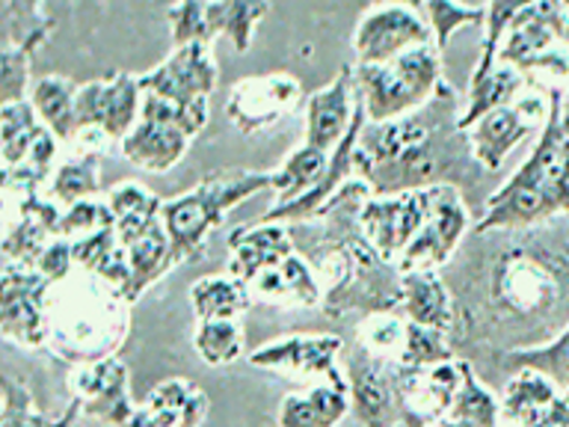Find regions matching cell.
Wrapping results in <instances>:
<instances>
[{
    "label": "cell",
    "instance_id": "obj_1",
    "mask_svg": "<svg viewBox=\"0 0 569 427\" xmlns=\"http://www.w3.org/2000/svg\"><path fill=\"white\" fill-rule=\"evenodd\" d=\"M442 279L453 297L451 345L462 363L551 345L569 327V220L471 231Z\"/></svg>",
    "mask_w": 569,
    "mask_h": 427
},
{
    "label": "cell",
    "instance_id": "obj_2",
    "mask_svg": "<svg viewBox=\"0 0 569 427\" xmlns=\"http://www.w3.org/2000/svg\"><path fill=\"white\" fill-rule=\"evenodd\" d=\"M466 101L442 80L421 110L395 122H365L356 146V178L371 196H400L433 187L475 190L487 169L471 151L469 133L460 128Z\"/></svg>",
    "mask_w": 569,
    "mask_h": 427
},
{
    "label": "cell",
    "instance_id": "obj_3",
    "mask_svg": "<svg viewBox=\"0 0 569 427\" xmlns=\"http://www.w3.org/2000/svg\"><path fill=\"white\" fill-rule=\"evenodd\" d=\"M368 196L365 181H347L318 214V229L293 238L323 288L320 311L332 320L398 311L403 300V274L377 252L359 222Z\"/></svg>",
    "mask_w": 569,
    "mask_h": 427
},
{
    "label": "cell",
    "instance_id": "obj_4",
    "mask_svg": "<svg viewBox=\"0 0 569 427\" xmlns=\"http://www.w3.org/2000/svg\"><path fill=\"white\" fill-rule=\"evenodd\" d=\"M549 119L531 155L505 187L489 193L487 211L475 222L478 235L487 231H522L546 222L569 220V137L560 128V96L563 89H549Z\"/></svg>",
    "mask_w": 569,
    "mask_h": 427
},
{
    "label": "cell",
    "instance_id": "obj_5",
    "mask_svg": "<svg viewBox=\"0 0 569 427\" xmlns=\"http://www.w3.org/2000/svg\"><path fill=\"white\" fill-rule=\"evenodd\" d=\"M51 332L48 347L62 363L87 365L122 350L131 329V302L113 285L74 270L51 288Z\"/></svg>",
    "mask_w": 569,
    "mask_h": 427
},
{
    "label": "cell",
    "instance_id": "obj_6",
    "mask_svg": "<svg viewBox=\"0 0 569 427\" xmlns=\"http://www.w3.org/2000/svg\"><path fill=\"white\" fill-rule=\"evenodd\" d=\"M273 187V172H220L199 181L193 190L163 202V226L172 240V265H184L202 252L208 235L220 229L234 205L247 202L261 190Z\"/></svg>",
    "mask_w": 569,
    "mask_h": 427
},
{
    "label": "cell",
    "instance_id": "obj_7",
    "mask_svg": "<svg viewBox=\"0 0 569 427\" xmlns=\"http://www.w3.org/2000/svg\"><path fill=\"white\" fill-rule=\"evenodd\" d=\"M163 202L158 193L140 181H122L107 190V205L113 208L116 235L122 240L124 256L131 265L128 300H140L151 285L163 279L172 265V240L163 226Z\"/></svg>",
    "mask_w": 569,
    "mask_h": 427
},
{
    "label": "cell",
    "instance_id": "obj_8",
    "mask_svg": "<svg viewBox=\"0 0 569 427\" xmlns=\"http://www.w3.org/2000/svg\"><path fill=\"white\" fill-rule=\"evenodd\" d=\"M442 83V53L436 44L416 48L386 66H356V92L368 122L382 125L416 113Z\"/></svg>",
    "mask_w": 569,
    "mask_h": 427
},
{
    "label": "cell",
    "instance_id": "obj_9",
    "mask_svg": "<svg viewBox=\"0 0 569 427\" xmlns=\"http://www.w3.org/2000/svg\"><path fill=\"white\" fill-rule=\"evenodd\" d=\"M142 96L163 98L184 116L190 137L202 133L211 116V96L217 89V60L208 44L172 48L167 60L140 75Z\"/></svg>",
    "mask_w": 569,
    "mask_h": 427
},
{
    "label": "cell",
    "instance_id": "obj_10",
    "mask_svg": "<svg viewBox=\"0 0 569 427\" xmlns=\"http://www.w3.org/2000/svg\"><path fill=\"white\" fill-rule=\"evenodd\" d=\"M140 75L119 71L110 78L89 80L78 89V137L80 151L101 155L104 146L128 140L142 116Z\"/></svg>",
    "mask_w": 569,
    "mask_h": 427
},
{
    "label": "cell",
    "instance_id": "obj_11",
    "mask_svg": "<svg viewBox=\"0 0 569 427\" xmlns=\"http://www.w3.org/2000/svg\"><path fill=\"white\" fill-rule=\"evenodd\" d=\"M51 288L36 267L7 265L0 282V336L24 350H44L51 332Z\"/></svg>",
    "mask_w": 569,
    "mask_h": 427
},
{
    "label": "cell",
    "instance_id": "obj_12",
    "mask_svg": "<svg viewBox=\"0 0 569 427\" xmlns=\"http://www.w3.org/2000/svg\"><path fill=\"white\" fill-rule=\"evenodd\" d=\"M270 12V3H247V0H217V3H176L167 9L172 27V48L184 44H208L217 36H229L234 51L247 53L256 36L258 21Z\"/></svg>",
    "mask_w": 569,
    "mask_h": 427
},
{
    "label": "cell",
    "instance_id": "obj_13",
    "mask_svg": "<svg viewBox=\"0 0 569 427\" xmlns=\"http://www.w3.org/2000/svg\"><path fill=\"white\" fill-rule=\"evenodd\" d=\"M345 338L332 332H291L273 338L247 356L252 368L284 374L300 383H347L341 368Z\"/></svg>",
    "mask_w": 569,
    "mask_h": 427
},
{
    "label": "cell",
    "instance_id": "obj_14",
    "mask_svg": "<svg viewBox=\"0 0 569 427\" xmlns=\"http://www.w3.org/2000/svg\"><path fill=\"white\" fill-rule=\"evenodd\" d=\"M341 368L350 389V416L362 427H400L398 363L368 354L353 338L341 354Z\"/></svg>",
    "mask_w": 569,
    "mask_h": 427
},
{
    "label": "cell",
    "instance_id": "obj_15",
    "mask_svg": "<svg viewBox=\"0 0 569 427\" xmlns=\"http://www.w3.org/2000/svg\"><path fill=\"white\" fill-rule=\"evenodd\" d=\"M433 44V30L416 7L380 3L359 18L353 33L356 66H386L403 53Z\"/></svg>",
    "mask_w": 569,
    "mask_h": 427
},
{
    "label": "cell",
    "instance_id": "obj_16",
    "mask_svg": "<svg viewBox=\"0 0 569 427\" xmlns=\"http://www.w3.org/2000/svg\"><path fill=\"white\" fill-rule=\"evenodd\" d=\"M430 193H433L430 220L421 229V235L409 244L407 252L400 256V274L445 270L453 261V256L460 252L462 240L469 238V229H475L469 205L462 202V193L457 187H433Z\"/></svg>",
    "mask_w": 569,
    "mask_h": 427
},
{
    "label": "cell",
    "instance_id": "obj_17",
    "mask_svg": "<svg viewBox=\"0 0 569 427\" xmlns=\"http://www.w3.org/2000/svg\"><path fill=\"white\" fill-rule=\"evenodd\" d=\"M433 193L416 190V193L400 196H368L359 211L365 238L371 240L389 265L398 267L400 256L407 252L409 244L421 235L430 220Z\"/></svg>",
    "mask_w": 569,
    "mask_h": 427
},
{
    "label": "cell",
    "instance_id": "obj_18",
    "mask_svg": "<svg viewBox=\"0 0 569 427\" xmlns=\"http://www.w3.org/2000/svg\"><path fill=\"white\" fill-rule=\"evenodd\" d=\"M190 140L184 116L163 98L146 96L140 122L122 142V158L146 172H169L184 160Z\"/></svg>",
    "mask_w": 569,
    "mask_h": 427
},
{
    "label": "cell",
    "instance_id": "obj_19",
    "mask_svg": "<svg viewBox=\"0 0 569 427\" xmlns=\"http://www.w3.org/2000/svg\"><path fill=\"white\" fill-rule=\"evenodd\" d=\"M546 119H549V96L533 89L528 96L516 98L513 105L498 107L469 131L475 160L487 172H498L519 142L528 140L533 131H542Z\"/></svg>",
    "mask_w": 569,
    "mask_h": 427
},
{
    "label": "cell",
    "instance_id": "obj_20",
    "mask_svg": "<svg viewBox=\"0 0 569 427\" xmlns=\"http://www.w3.org/2000/svg\"><path fill=\"white\" fill-rule=\"evenodd\" d=\"M302 101V83L288 71L240 78L229 92L226 116L240 133H258L279 125Z\"/></svg>",
    "mask_w": 569,
    "mask_h": 427
},
{
    "label": "cell",
    "instance_id": "obj_21",
    "mask_svg": "<svg viewBox=\"0 0 569 427\" xmlns=\"http://www.w3.org/2000/svg\"><path fill=\"white\" fill-rule=\"evenodd\" d=\"M569 3H522L507 27L505 42L498 51V62L510 66L528 78V71L549 51L567 44Z\"/></svg>",
    "mask_w": 569,
    "mask_h": 427
},
{
    "label": "cell",
    "instance_id": "obj_22",
    "mask_svg": "<svg viewBox=\"0 0 569 427\" xmlns=\"http://www.w3.org/2000/svg\"><path fill=\"white\" fill-rule=\"evenodd\" d=\"M466 363L430 365V368H407L398 363V413L403 427H436L451 413L453 398L462 386Z\"/></svg>",
    "mask_w": 569,
    "mask_h": 427
},
{
    "label": "cell",
    "instance_id": "obj_23",
    "mask_svg": "<svg viewBox=\"0 0 569 427\" xmlns=\"http://www.w3.org/2000/svg\"><path fill=\"white\" fill-rule=\"evenodd\" d=\"M3 258L7 265L36 267L60 231L62 208L42 193L3 190Z\"/></svg>",
    "mask_w": 569,
    "mask_h": 427
},
{
    "label": "cell",
    "instance_id": "obj_24",
    "mask_svg": "<svg viewBox=\"0 0 569 427\" xmlns=\"http://www.w3.org/2000/svg\"><path fill=\"white\" fill-rule=\"evenodd\" d=\"M69 391L83 409V416L98 418L110 427H124L137 413V404L131 400L128 365L119 356L74 365L69 371Z\"/></svg>",
    "mask_w": 569,
    "mask_h": 427
},
{
    "label": "cell",
    "instance_id": "obj_25",
    "mask_svg": "<svg viewBox=\"0 0 569 427\" xmlns=\"http://www.w3.org/2000/svg\"><path fill=\"white\" fill-rule=\"evenodd\" d=\"M359 92H356V69L341 66L332 83L318 89L306 107V142L320 151H336L353 125Z\"/></svg>",
    "mask_w": 569,
    "mask_h": 427
},
{
    "label": "cell",
    "instance_id": "obj_26",
    "mask_svg": "<svg viewBox=\"0 0 569 427\" xmlns=\"http://www.w3.org/2000/svg\"><path fill=\"white\" fill-rule=\"evenodd\" d=\"M229 274L252 285L261 274L273 270L297 252L293 235L282 222H252L229 235Z\"/></svg>",
    "mask_w": 569,
    "mask_h": 427
},
{
    "label": "cell",
    "instance_id": "obj_27",
    "mask_svg": "<svg viewBox=\"0 0 569 427\" xmlns=\"http://www.w3.org/2000/svg\"><path fill=\"white\" fill-rule=\"evenodd\" d=\"M475 368L480 380L487 383L489 389H498L507 383V377L516 371H531L546 374L560 391L569 389V327L560 332L551 345L537 347V350H516V354H496V356H480L475 363H469Z\"/></svg>",
    "mask_w": 569,
    "mask_h": 427
},
{
    "label": "cell",
    "instance_id": "obj_28",
    "mask_svg": "<svg viewBox=\"0 0 569 427\" xmlns=\"http://www.w3.org/2000/svg\"><path fill=\"white\" fill-rule=\"evenodd\" d=\"M249 294H252V300L284 311L320 309V302H323L318 274L300 252H293L279 267L258 276L256 282L249 285Z\"/></svg>",
    "mask_w": 569,
    "mask_h": 427
},
{
    "label": "cell",
    "instance_id": "obj_29",
    "mask_svg": "<svg viewBox=\"0 0 569 427\" xmlns=\"http://www.w3.org/2000/svg\"><path fill=\"white\" fill-rule=\"evenodd\" d=\"M398 311L407 324L451 336L457 315H453V297L448 282L442 279V270L403 274V300H400Z\"/></svg>",
    "mask_w": 569,
    "mask_h": 427
},
{
    "label": "cell",
    "instance_id": "obj_30",
    "mask_svg": "<svg viewBox=\"0 0 569 427\" xmlns=\"http://www.w3.org/2000/svg\"><path fill=\"white\" fill-rule=\"evenodd\" d=\"M350 416L347 383H315L279 400L276 427H338Z\"/></svg>",
    "mask_w": 569,
    "mask_h": 427
},
{
    "label": "cell",
    "instance_id": "obj_31",
    "mask_svg": "<svg viewBox=\"0 0 569 427\" xmlns=\"http://www.w3.org/2000/svg\"><path fill=\"white\" fill-rule=\"evenodd\" d=\"M560 389L540 371H516L498 391L501 427H537L558 404Z\"/></svg>",
    "mask_w": 569,
    "mask_h": 427
},
{
    "label": "cell",
    "instance_id": "obj_32",
    "mask_svg": "<svg viewBox=\"0 0 569 427\" xmlns=\"http://www.w3.org/2000/svg\"><path fill=\"white\" fill-rule=\"evenodd\" d=\"M142 407L149 409L160 427H202L211 400L184 377H169L146 395Z\"/></svg>",
    "mask_w": 569,
    "mask_h": 427
},
{
    "label": "cell",
    "instance_id": "obj_33",
    "mask_svg": "<svg viewBox=\"0 0 569 427\" xmlns=\"http://www.w3.org/2000/svg\"><path fill=\"white\" fill-rule=\"evenodd\" d=\"M78 89L62 75H44L30 87V105L39 122L60 142H74L78 137Z\"/></svg>",
    "mask_w": 569,
    "mask_h": 427
},
{
    "label": "cell",
    "instance_id": "obj_34",
    "mask_svg": "<svg viewBox=\"0 0 569 427\" xmlns=\"http://www.w3.org/2000/svg\"><path fill=\"white\" fill-rule=\"evenodd\" d=\"M71 247H74V265L83 274L113 285L116 291H122L128 297V288H131V265H128V256H124V247L119 235H116V229H104L83 240H74Z\"/></svg>",
    "mask_w": 569,
    "mask_h": 427
},
{
    "label": "cell",
    "instance_id": "obj_35",
    "mask_svg": "<svg viewBox=\"0 0 569 427\" xmlns=\"http://www.w3.org/2000/svg\"><path fill=\"white\" fill-rule=\"evenodd\" d=\"M57 30L42 3L36 0H0V48H18L33 57Z\"/></svg>",
    "mask_w": 569,
    "mask_h": 427
},
{
    "label": "cell",
    "instance_id": "obj_36",
    "mask_svg": "<svg viewBox=\"0 0 569 427\" xmlns=\"http://www.w3.org/2000/svg\"><path fill=\"white\" fill-rule=\"evenodd\" d=\"M329 169V151H320L309 142H302L273 169V208H282L288 202H297L300 196L311 193L315 187L327 178Z\"/></svg>",
    "mask_w": 569,
    "mask_h": 427
},
{
    "label": "cell",
    "instance_id": "obj_37",
    "mask_svg": "<svg viewBox=\"0 0 569 427\" xmlns=\"http://www.w3.org/2000/svg\"><path fill=\"white\" fill-rule=\"evenodd\" d=\"M252 294L249 285L234 279L231 274L202 276L190 288V306H193L196 320H240V315L249 309Z\"/></svg>",
    "mask_w": 569,
    "mask_h": 427
},
{
    "label": "cell",
    "instance_id": "obj_38",
    "mask_svg": "<svg viewBox=\"0 0 569 427\" xmlns=\"http://www.w3.org/2000/svg\"><path fill=\"white\" fill-rule=\"evenodd\" d=\"M48 128L39 122L30 98L16 105H0V158L3 169L24 167L33 155L36 142L42 140Z\"/></svg>",
    "mask_w": 569,
    "mask_h": 427
},
{
    "label": "cell",
    "instance_id": "obj_39",
    "mask_svg": "<svg viewBox=\"0 0 569 427\" xmlns=\"http://www.w3.org/2000/svg\"><path fill=\"white\" fill-rule=\"evenodd\" d=\"M442 427H501L496 389H489L469 363L462 368V386L453 398L451 413L442 418Z\"/></svg>",
    "mask_w": 569,
    "mask_h": 427
},
{
    "label": "cell",
    "instance_id": "obj_40",
    "mask_svg": "<svg viewBox=\"0 0 569 427\" xmlns=\"http://www.w3.org/2000/svg\"><path fill=\"white\" fill-rule=\"evenodd\" d=\"M48 199L62 205V211L71 205L98 199V155L80 151L71 158H62L48 181Z\"/></svg>",
    "mask_w": 569,
    "mask_h": 427
},
{
    "label": "cell",
    "instance_id": "obj_41",
    "mask_svg": "<svg viewBox=\"0 0 569 427\" xmlns=\"http://www.w3.org/2000/svg\"><path fill=\"white\" fill-rule=\"evenodd\" d=\"M3 409H0V427H71L83 413L74 398L69 400V407L62 409L57 418H48L39 413L33 404V395L24 383H18L16 377H3Z\"/></svg>",
    "mask_w": 569,
    "mask_h": 427
},
{
    "label": "cell",
    "instance_id": "obj_42",
    "mask_svg": "<svg viewBox=\"0 0 569 427\" xmlns=\"http://www.w3.org/2000/svg\"><path fill=\"white\" fill-rule=\"evenodd\" d=\"M193 350L208 368H226L243 356L240 320H196Z\"/></svg>",
    "mask_w": 569,
    "mask_h": 427
},
{
    "label": "cell",
    "instance_id": "obj_43",
    "mask_svg": "<svg viewBox=\"0 0 569 427\" xmlns=\"http://www.w3.org/2000/svg\"><path fill=\"white\" fill-rule=\"evenodd\" d=\"M409 324L403 320L400 311H380V315H368V318L356 320V341L368 350V354L398 363L407 345Z\"/></svg>",
    "mask_w": 569,
    "mask_h": 427
},
{
    "label": "cell",
    "instance_id": "obj_44",
    "mask_svg": "<svg viewBox=\"0 0 569 427\" xmlns=\"http://www.w3.org/2000/svg\"><path fill=\"white\" fill-rule=\"evenodd\" d=\"M421 12H425L427 24L433 30L436 51L442 53L457 30L469 24L483 27L489 7H462V3H448V0H427V3H421Z\"/></svg>",
    "mask_w": 569,
    "mask_h": 427
},
{
    "label": "cell",
    "instance_id": "obj_45",
    "mask_svg": "<svg viewBox=\"0 0 569 427\" xmlns=\"http://www.w3.org/2000/svg\"><path fill=\"white\" fill-rule=\"evenodd\" d=\"M457 359H460V356L453 350L451 336L409 324L407 345H403V354H400L398 359L400 365H407V368H430V365L457 363Z\"/></svg>",
    "mask_w": 569,
    "mask_h": 427
},
{
    "label": "cell",
    "instance_id": "obj_46",
    "mask_svg": "<svg viewBox=\"0 0 569 427\" xmlns=\"http://www.w3.org/2000/svg\"><path fill=\"white\" fill-rule=\"evenodd\" d=\"M104 229H116L113 208L107 205V199H87V202L71 205V208L62 211L57 238L74 244V240H83L89 238V235H98V231Z\"/></svg>",
    "mask_w": 569,
    "mask_h": 427
},
{
    "label": "cell",
    "instance_id": "obj_47",
    "mask_svg": "<svg viewBox=\"0 0 569 427\" xmlns=\"http://www.w3.org/2000/svg\"><path fill=\"white\" fill-rule=\"evenodd\" d=\"M30 87V57L18 48H0V105L27 101Z\"/></svg>",
    "mask_w": 569,
    "mask_h": 427
},
{
    "label": "cell",
    "instance_id": "obj_48",
    "mask_svg": "<svg viewBox=\"0 0 569 427\" xmlns=\"http://www.w3.org/2000/svg\"><path fill=\"white\" fill-rule=\"evenodd\" d=\"M36 270L48 279V282H62V279H69L78 265H74V247H71V240H51V247L44 249L42 258L36 261Z\"/></svg>",
    "mask_w": 569,
    "mask_h": 427
},
{
    "label": "cell",
    "instance_id": "obj_49",
    "mask_svg": "<svg viewBox=\"0 0 569 427\" xmlns=\"http://www.w3.org/2000/svg\"><path fill=\"white\" fill-rule=\"evenodd\" d=\"M560 128L569 137V89H563V96H560Z\"/></svg>",
    "mask_w": 569,
    "mask_h": 427
},
{
    "label": "cell",
    "instance_id": "obj_50",
    "mask_svg": "<svg viewBox=\"0 0 569 427\" xmlns=\"http://www.w3.org/2000/svg\"><path fill=\"white\" fill-rule=\"evenodd\" d=\"M563 398H567V404H569V389H567V391H563Z\"/></svg>",
    "mask_w": 569,
    "mask_h": 427
},
{
    "label": "cell",
    "instance_id": "obj_51",
    "mask_svg": "<svg viewBox=\"0 0 569 427\" xmlns=\"http://www.w3.org/2000/svg\"><path fill=\"white\" fill-rule=\"evenodd\" d=\"M567 44H569V27H567Z\"/></svg>",
    "mask_w": 569,
    "mask_h": 427
},
{
    "label": "cell",
    "instance_id": "obj_52",
    "mask_svg": "<svg viewBox=\"0 0 569 427\" xmlns=\"http://www.w3.org/2000/svg\"><path fill=\"white\" fill-rule=\"evenodd\" d=\"M436 427H442V425H436Z\"/></svg>",
    "mask_w": 569,
    "mask_h": 427
}]
</instances>
